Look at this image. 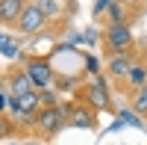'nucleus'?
<instances>
[{
  "label": "nucleus",
  "instance_id": "obj_1",
  "mask_svg": "<svg viewBox=\"0 0 147 145\" xmlns=\"http://www.w3.org/2000/svg\"><path fill=\"white\" fill-rule=\"evenodd\" d=\"M74 95H80V98H85L94 110H100V113H109V116H115V101H112V89H109V83H106V74H94L88 80H80L77 86H74Z\"/></svg>",
  "mask_w": 147,
  "mask_h": 145
},
{
  "label": "nucleus",
  "instance_id": "obj_2",
  "mask_svg": "<svg viewBox=\"0 0 147 145\" xmlns=\"http://www.w3.org/2000/svg\"><path fill=\"white\" fill-rule=\"evenodd\" d=\"M138 47V39L129 24H103L100 30V53L103 59L118 56V53H132Z\"/></svg>",
  "mask_w": 147,
  "mask_h": 145
},
{
  "label": "nucleus",
  "instance_id": "obj_3",
  "mask_svg": "<svg viewBox=\"0 0 147 145\" xmlns=\"http://www.w3.org/2000/svg\"><path fill=\"white\" fill-rule=\"evenodd\" d=\"M65 107V118H68V127H77V130H97L100 127V110L80 98V95H71V98L62 101Z\"/></svg>",
  "mask_w": 147,
  "mask_h": 145
},
{
  "label": "nucleus",
  "instance_id": "obj_4",
  "mask_svg": "<svg viewBox=\"0 0 147 145\" xmlns=\"http://www.w3.org/2000/svg\"><path fill=\"white\" fill-rule=\"evenodd\" d=\"M18 62L30 74V80H32L35 89H50L56 83V68H53V62H50L47 53H21Z\"/></svg>",
  "mask_w": 147,
  "mask_h": 145
},
{
  "label": "nucleus",
  "instance_id": "obj_5",
  "mask_svg": "<svg viewBox=\"0 0 147 145\" xmlns=\"http://www.w3.org/2000/svg\"><path fill=\"white\" fill-rule=\"evenodd\" d=\"M15 33L21 36V39H32V36H53V33H50V18L41 12V6L35 3V0H30V3H27L24 15H21L18 24H15Z\"/></svg>",
  "mask_w": 147,
  "mask_h": 145
},
{
  "label": "nucleus",
  "instance_id": "obj_6",
  "mask_svg": "<svg viewBox=\"0 0 147 145\" xmlns=\"http://www.w3.org/2000/svg\"><path fill=\"white\" fill-rule=\"evenodd\" d=\"M62 127H68L65 107H62V104H53V107H41V113L35 116V127H32V133L41 136V139H53V136L62 133Z\"/></svg>",
  "mask_w": 147,
  "mask_h": 145
},
{
  "label": "nucleus",
  "instance_id": "obj_7",
  "mask_svg": "<svg viewBox=\"0 0 147 145\" xmlns=\"http://www.w3.org/2000/svg\"><path fill=\"white\" fill-rule=\"evenodd\" d=\"M35 3L41 6V12L47 18H50V33H62L71 18H74V12H77V3L74 0H35Z\"/></svg>",
  "mask_w": 147,
  "mask_h": 145
},
{
  "label": "nucleus",
  "instance_id": "obj_8",
  "mask_svg": "<svg viewBox=\"0 0 147 145\" xmlns=\"http://www.w3.org/2000/svg\"><path fill=\"white\" fill-rule=\"evenodd\" d=\"M147 83V44L144 42H138V53H136V62H132V68H129V74L121 80V83H115V89L118 92H124L127 98L136 89H141Z\"/></svg>",
  "mask_w": 147,
  "mask_h": 145
},
{
  "label": "nucleus",
  "instance_id": "obj_9",
  "mask_svg": "<svg viewBox=\"0 0 147 145\" xmlns=\"http://www.w3.org/2000/svg\"><path fill=\"white\" fill-rule=\"evenodd\" d=\"M3 89H6V95L9 98H21V95H27V92H32L35 86H32V80H30V74L24 71V65L18 62V65H9L6 71H3Z\"/></svg>",
  "mask_w": 147,
  "mask_h": 145
},
{
  "label": "nucleus",
  "instance_id": "obj_10",
  "mask_svg": "<svg viewBox=\"0 0 147 145\" xmlns=\"http://www.w3.org/2000/svg\"><path fill=\"white\" fill-rule=\"evenodd\" d=\"M136 53H138V47H136L132 53H118V56H109V59H106V71H103V74L112 80V83H121V80L129 74L132 62H136Z\"/></svg>",
  "mask_w": 147,
  "mask_h": 145
},
{
  "label": "nucleus",
  "instance_id": "obj_11",
  "mask_svg": "<svg viewBox=\"0 0 147 145\" xmlns=\"http://www.w3.org/2000/svg\"><path fill=\"white\" fill-rule=\"evenodd\" d=\"M27 3H30V0H0V27L15 30V24H18V18L24 15Z\"/></svg>",
  "mask_w": 147,
  "mask_h": 145
},
{
  "label": "nucleus",
  "instance_id": "obj_12",
  "mask_svg": "<svg viewBox=\"0 0 147 145\" xmlns=\"http://www.w3.org/2000/svg\"><path fill=\"white\" fill-rule=\"evenodd\" d=\"M12 136H32V133L18 122V118H9L6 113H0V142L12 139Z\"/></svg>",
  "mask_w": 147,
  "mask_h": 145
},
{
  "label": "nucleus",
  "instance_id": "obj_13",
  "mask_svg": "<svg viewBox=\"0 0 147 145\" xmlns=\"http://www.w3.org/2000/svg\"><path fill=\"white\" fill-rule=\"evenodd\" d=\"M127 104H129V110L136 113V116L147 118V83H144L141 89H136V92L129 95V98H127Z\"/></svg>",
  "mask_w": 147,
  "mask_h": 145
},
{
  "label": "nucleus",
  "instance_id": "obj_14",
  "mask_svg": "<svg viewBox=\"0 0 147 145\" xmlns=\"http://www.w3.org/2000/svg\"><path fill=\"white\" fill-rule=\"evenodd\" d=\"M121 3H124V6H129L136 18H141L144 12H147V0H121Z\"/></svg>",
  "mask_w": 147,
  "mask_h": 145
}]
</instances>
